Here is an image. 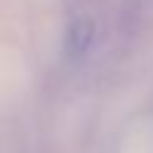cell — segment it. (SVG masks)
<instances>
[{"label": "cell", "instance_id": "6da1fadb", "mask_svg": "<svg viewBox=\"0 0 153 153\" xmlns=\"http://www.w3.org/2000/svg\"><path fill=\"white\" fill-rule=\"evenodd\" d=\"M94 41V23L89 18H76L69 23L64 33V51L69 59H82Z\"/></svg>", "mask_w": 153, "mask_h": 153}]
</instances>
